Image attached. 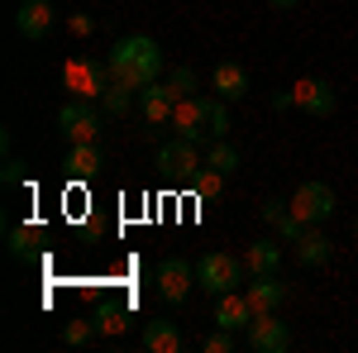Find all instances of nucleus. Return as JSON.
<instances>
[{
    "label": "nucleus",
    "mask_w": 358,
    "mask_h": 353,
    "mask_svg": "<svg viewBox=\"0 0 358 353\" xmlns=\"http://www.w3.org/2000/svg\"><path fill=\"white\" fill-rule=\"evenodd\" d=\"M210 86L220 91L224 101H244L248 96V72L239 62H215V72H210Z\"/></svg>",
    "instance_id": "obj_17"
},
{
    "label": "nucleus",
    "mask_w": 358,
    "mask_h": 353,
    "mask_svg": "<svg viewBox=\"0 0 358 353\" xmlns=\"http://www.w3.org/2000/svg\"><path fill=\"white\" fill-rule=\"evenodd\" d=\"M354 234H358V219H354Z\"/></svg>",
    "instance_id": "obj_34"
},
{
    "label": "nucleus",
    "mask_w": 358,
    "mask_h": 353,
    "mask_svg": "<svg viewBox=\"0 0 358 353\" xmlns=\"http://www.w3.org/2000/svg\"><path fill=\"white\" fill-rule=\"evenodd\" d=\"M229 349H234V329L215 325V334H206V353H229Z\"/></svg>",
    "instance_id": "obj_28"
},
{
    "label": "nucleus",
    "mask_w": 358,
    "mask_h": 353,
    "mask_svg": "<svg viewBox=\"0 0 358 353\" xmlns=\"http://www.w3.org/2000/svg\"><path fill=\"white\" fill-rule=\"evenodd\" d=\"M101 101H106V115H124V110H129V101H134V91H124V86H115V82H110Z\"/></svg>",
    "instance_id": "obj_24"
},
{
    "label": "nucleus",
    "mask_w": 358,
    "mask_h": 353,
    "mask_svg": "<svg viewBox=\"0 0 358 353\" xmlns=\"http://www.w3.org/2000/svg\"><path fill=\"white\" fill-rule=\"evenodd\" d=\"M301 229H306V219H296L292 210H287V215L277 219V234H282L287 244H296V239H301Z\"/></svg>",
    "instance_id": "obj_29"
},
{
    "label": "nucleus",
    "mask_w": 358,
    "mask_h": 353,
    "mask_svg": "<svg viewBox=\"0 0 358 353\" xmlns=\"http://www.w3.org/2000/svg\"><path fill=\"white\" fill-rule=\"evenodd\" d=\"M106 72H110L115 86H124V91L138 96L148 82H158V72H163V48H158V38H148V34H124L110 53H106Z\"/></svg>",
    "instance_id": "obj_1"
},
{
    "label": "nucleus",
    "mask_w": 358,
    "mask_h": 353,
    "mask_svg": "<svg viewBox=\"0 0 358 353\" xmlns=\"http://www.w3.org/2000/svg\"><path fill=\"white\" fill-rule=\"evenodd\" d=\"M268 5H273V10H292L296 0H268Z\"/></svg>",
    "instance_id": "obj_33"
},
{
    "label": "nucleus",
    "mask_w": 358,
    "mask_h": 353,
    "mask_svg": "<svg viewBox=\"0 0 358 353\" xmlns=\"http://www.w3.org/2000/svg\"><path fill=\"white\" fill-rule=\"evenodd\" d=\"M57 24V10L48 0H20V10H15V29H20V38H48Z\"/></svg>",
    "instance_id": "obj_11"
},
{
    "label": "nucleus",
    "mask_w": 358,
    "mask_h": 353,
    "mask_svg": "<svg viewBox=\"0 0 358 353\" xmlns=\"http://www.w3.org/2000/svg\"><path fill=\"white\" fill-rule=\"evenodd\" d=\"M167 86H172L177 96H192V91H196V72H192V67H172V77H167Z\"/></svg>",
    "instance_id": "obj_26"
},
{
    "label": "nucleus",
    "mask_w": 358,
    "mask_h": 353,
    "mask_svg": "<svg viewBox=\"0 0 358 353\" xmlns=\"http://www.w3.org/2000/svg\"><path fill=\"white\" fill-rule=\"evenodd\" d=\"M172 106H177V91L167 82H148L138 91V110H143V124H167L172 120Z\"/></svg>",
    "instance_id": "obj_12"
},
{
    "label": "nucleus",
    "mask_w": 358,
    "mask_h": 353,
    "mask_svg": "<svg viewBox=\"0 0 358 353\" xmlns=\"http://www.w3.org/2000/svg\"><path fill=\"white\" fill-rule=\"evenodd\" d=\"M91 320H96V334H124L129 329V310L124 305H101Z\"/></svg>",
    "instance_id": "obj_21"
},
{
    "label": "nucleus",
    "mask_w": 358,
    "mask_h": 353,
    "mask_svg": "<svg viewBox=\"0 0 358 353\" xmlns=\"http://www.w3.org/2000/svg\"><path fill=\"white\" fill-rule=\"evenodd\" d=\"M192 187H196V196H220L224 191V172H215V167H201L192 177Z\"/></svg>",
    "instance_id": "obj_23"
},
{
    "label": "nucleus",
    "mask_w": 358,
    "mask_h": 353,
    "mask_svg": "<svg viewBox=\"0 0 358 353\" xmlns=\"http://www.w3.org/2000/svg\"><path fill=\"white\" fill-rule=\"evenodd\" d=\"M182 329L172 325V320H148L143 325V349L148 353H182Z\"/></svg>",
    "instance_id": "obj_18"
},
{
    "label": "nucleus",
    "mask_w": 358,
    "mask_h": 353,
    "mask_svg": "<svg viewBox=\"0 0 358 353\" xmlns=\"http://www.w3.org/2000/svg\"><path fill=\"white\" fill-rule=\"evenodd\" d=\"M330 253H334L330 234H325V229H315V224H306L301 239H296V263H306V268H325V263H330Z\"/></svg>",
    "instance_id": "obj_15"
},
{
    "label": "nucleus",
    "mask_w": 358,
    "mask_h": 353,
    "mask_svg": "<svg viewBox=\"0 0 358 353\" xmlns=\"http://www.w3.org/2000/svg\"><path fill=\"white\" fill-rule=\"evenodd\" d=\"M201 148H196V138H172V143H163L158 148V172L163 177H172V182H192L196 172H201Z\"/></svg>",
    "instance_id": "obj_5"
},
{
    "label": "nucleus",
    "mask_w": 358,
    "mask_h": 353,
    "mask_svg": "<svg viewBox=\"0 0 358 353\" xmlns=\"http://www.w3.org/2000/svg\"><path fill=\"white\" fill-rule=\"evenodd\" d=\"M292 106L315 115V120H325V115H334V86L325 77H301L292 86Z\"/></svg>",
    "instance_id": "obj_9"
},
{
    "label": "nucleus",
    "mask_w": 358,
    "mask_h": 353,
    "mask_svg": "<svg viewBox=\"0 0 358 353\" xmlns=\"http://www.w3.org/2000/svg\"><path fill=\"white\" fill-rule=\"evenodd\" d=\"M172 129L182 138H201L206 134V106H201V96H177V106H172V120H167Z\"/></svg>",
    "instance_id": "obj_13"
},
{
    "label": "nucleus",
    "mask_w": 358,
    "mask_h": 353,
    "mask_svg": "<svg viewBox=\"0 0 358 353\" xmlns=\"http://www.w3.org/2000/svg\"><path fill=\"white\" fill-rule=\"evenodd\" d=\"M62 86L72 91V101H101L110 86V72L96 57H72V62H62Z\"/></svg>",
    "instance_id": "obj_3"
},
{
    "label": "nucleus",
    "mask_w": 358,
    "mask_h": 353,
    "mask_svg": "<svg viewBox=\"0 0 358 353\" xmlns=\"http://www.w3.org/2000/svg\"><path fill=\"white\" fill-rule=\"evenodd\" d=\"M287 210H292V201H282V196H268V201L258 206V215L268 219V224H277V219L287 215Z\"/></svg>",
    "instance_id": "obj_27"
},
{
    "label": "nucleus",
    "mask_w": 358,
    "mask_h": 353,
    "mask_svg": "<svg viewBox=\"0 0 358 353\" xmlns=\"http://www.w3.org/2000/svg\"><path fill=\"white\" fill-rule=\"evenodd\" d=\"M153 277H158V291H163L167 305H182V301L192 296V287H196V268L187 263V258H163Z\"/></svg>",
    "instance_id": "obj_8"
},
{
    "label": "nucleus",
    "mask_w": 358,
    "mask_h": 353,
    "mask_svg": "<svg viewBox=\"0 0 358 353\" xmlns=\"http://www.w3.org/2000/svg\"><path fill=\"white\" fill-rule=\"evenodd\" d=\"M206 167H215V172H224V177H229V172L239 167V153H234V143L215 138V143H210V153H206Z\"/></svg>",
    "instance_id": "obj_22"
},
{
    "label": "nucleus",
    "mask_w": 358,
    "mask_h": 353,
    "mask_svg": "<svg viewBox=\"0 0 358 353\" xmlns=\"http://www.w3.org/2000/svg\"><path fill=\"white\" fill-rule=\"evenodd\" d=\"M248 320H253V305H248L244 291H224V296H215V325L220 329H248Z\"/></svg>",
    "instance_id": "obj_16"
},
{
    "label": "nucleus",
    "mask_w": 358,
    "mask_h": 353,
    "mask_svg": "<svg viewBox=\"0 0 358 353\" xmlns=\"http://www.w3.org/2000/svg\"><path fill=\"white\" fill-rule=\"evenodd\" d=\"M244 296L253 305V315H268V310L287 305V282H277V272H258V277L244 282Z\"/></svg>",
    "instance_id": "obj_10"
},
{
    "label": "nucleus",
    "mask_w": 358,
    "mask_h": 353,
    "mask_svg": "<svg viewBox=\"0 0 358 353\" xmlns=\"http://www.w3.org/2000/svg\"><path fill=\"white\" fill-rule=\"evenodd\" d=\"M20 182H24V163L5 158V187H20Z\"/></svg>",
    "instance_id": "obj_31"
},
{
    "label": "nucleus",
    "mask_w": 358,
    "mask_h": 353,
    "mask_svg": "<svg viewBox=\"0 0 358 353\" xmlns=\"http://www.w3.org/2000/svg\"><path fill=\"white\" fill-rule=\"evenodd\" d=\"M57 129H62L67 143H96L101 129H106V120H101L96 101H67L57 110Z\"/></svg>",
    "instance_id": "obj_4"
},
{
    "label": "nucleus",
    "mask_w": 358,
    "mask_h": 353,
    "mask_svg": "<svg viewBox=\"0 0 358 353\" xmlns=\"http://www.w3.org/2000/svg\"><path fill=\"white\" fill-rule=\"evenodd\" d=\"M244 263H248L253 277H258V272H277V268H282V248H277L273 239H253L248 253H244Z\"/></svg>",
    "instance_id": "obj_19"
},
{
    "label": "nucleus",
    "mask_w": 358,
    "mask_h": 353,
    "mask_svg": "<svg viewBox=\"0 0 358 353\" xmlns=\"http://www.w3.org/2000/svg\"><path fill=\"white\" fill-rule=\"evenodd\" d=\"M91 334H96V320H67V329H62V339H67L72 349H82Z\"/></svg>",
    "instance_id": "obj_25"
},
{
    "label": "nucleus",
    "mask_w": 358,
    "mask_h": 353,
    "mask_svg": "<svg viewBox=\"0 0 358 353\" xmlns=\"http://www.w3.org/2000/svg\"><path fill=\"white\" fill-rule=\"evenodd\" d=\"M67 24H72V34H82V38H86V34H91V29H96V24H91V20H86V15H72Z\"/></svg>",
    "instance_id": "obj_32"
},
{
    "label": "nucleus",
    "mask_w": 358,
    "mask_h": 353,
    "mask_svg": "<svg viewBox=\"0 0 358 353\" xmlns=\"http://www.w3.org/2000/svg\"><path fill=\"white\" fill-rule=\"evenodd\" d=\"M62 167H67V177H72V182H91V177L106 167V153H101V143H72Z\"/></svg>",
    "instance_id": "obj_14"
},
{
    "label": "nucleus",
    "mask_w": 358,
    "mask_h": 353,
    "mask_svg": "<svg viewBox=\"0 0 358 353\" xmlns=\"http://www.w3.org/2000/svg\"><path fill=\"white\" fill-rule=\"evenodd\" d=\"M244 344L253 353H287L292 349V329H287V320H277V310H268V315H253L248 320Z\"/></svg>",
    "instance_id": "obj_6"
},
{
    "label": "nucleus",
    "mask_w": 358,
    "mask_h": 353,
    "mask_svg": "<svg viewBox=\"0 0 358 353\" xmlns=\"http://www.w3.org/2000/svg\"><path fill=\"white\" fill-rule=\"evenodd\" d=\"M248 282V263H239L234 253H206L196 263V287L210 291V296H224V291H239Z\"/></svg>",
    "instance_id": "obj_2"
},
{
    "label": "nucleus",
    "mask_w": 358,
    "mask_h": 353,
    "mask_svg": "<svg viewBox=\"0 0 358 353\" xmlns=\"http://www.w3.org/2000/svg\"><path fill=\"white\" fill-rule=\"evenodd\" d=\"M10 253H15V258H29V253H34V234H29V229H10Z\"/></svg>",
    "instance_id": "obj_30"
},
{
    "label": "nucleus",
    "mask_w": 358,
    "mask_h": 353,
    "mask_svg": "<svg viewBox=\"0 0 358 353\" xmlns=\"http://www.w3.org/2000/svg\"><path fill=\"white\" fill-rule=\"evenodd\" d=\"M201 106H206V134L224 138V134H229V110H224V96H201Z\"/></svg>",
    "instance_id": "obj_20"
},
{
    "label": "nucleus",
    "mask_w": 358,
    "mask_h": 353,
    "mask_svg": "<svg viewBox=\"0 0 358 353\" xmlns=\"http://www.w3.org/2000/svg\"><path fill=\"white\" fill-rule=\"evenodd\" d=\"M334 187H325V182H301L296 187V196H292V215L306 219V224H325V219L334 215Z\"/></svg>",
    "instance_id": "obj_7"
}]
</instances>
